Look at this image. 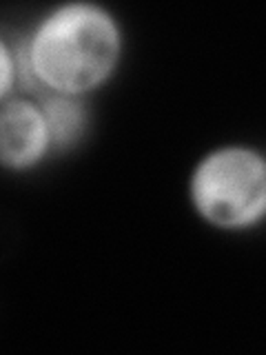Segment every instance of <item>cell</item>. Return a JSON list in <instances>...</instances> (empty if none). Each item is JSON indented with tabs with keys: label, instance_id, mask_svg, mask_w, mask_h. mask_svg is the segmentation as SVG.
I'll use <instances>...</instances> for the list:
<instances>
[{
	"label": "cell",
	"instance_id": "cell-2",
	"mask_svg": "<svg viewBox=\"0 0 266 355\" xmlns=\"http://www.w3.org/2000/svg\"><path fill=\"white\" fill-rule=\"evenodd\" d=\"M193 216L222 233L266 225V149L253 142H220L200 153L186 175Z\"/></svg>",
	"mask_w": 266,
	"mask_h": 355
},
{
	"label": "cell",
	"instance_id": "cell-4",
	"mask_svg": "<svg viewBox=\"0 0 266 355\" xmlns=\"http://www.w3.org/2000/svg\"><path fill=\"white\" fill-rule=\"evenodd\" d=\"M47 116L53 151L64 155L76 151L87 140L91 129V105L87 98L58 96V94H36Z\"/></svg>",
	"mask_w": 266,
	"mask_h": 355
},
{
	"label": "cell",
	"instance_id": "cell-5",
	"mask_svg": "<svg viewBox=\"0 0 266 355\" xmlns=\"http://www.w3.org/2000/svg\"><path fill=\"white\" fill-rule=\"evenodd\" d=\"M22 94V64L14 36H0V100Z\"/></svg>",
	"mask_w": 266,
	"mask_h": 355
},
{
	"label": "cell",
	"instance_id": "cell-3",
	"mask_svg": "<svg viewBox=\"0 0 266 355\" xmlns=\"http://www.w3.org/2000/svg\"><path fill=\"white\" fill-rule=\"evenodd\" d=\"M55 158L53 138L36 94L0 100V164L7 173L25 175Z\"/></svg>",
	"mask_w": 266,
	"mask_h": 355
},
{
	"label": "cell",
	"instance_id": "cell-1",
	"mask_svg": "<svg viewBox=\"0 0 266 355\" xmlns=\"http://www.w3.org/2000/svg\"><path fill=\"white\" fill-rule=\"evenodd\" d=\"M14 40L22 64V94L89 100L114 83L127 55L120 16L96 0L55 3Z\"/></svg>",
	"mask_w": 266,
	"mask_h": 355
}]
</instances>
